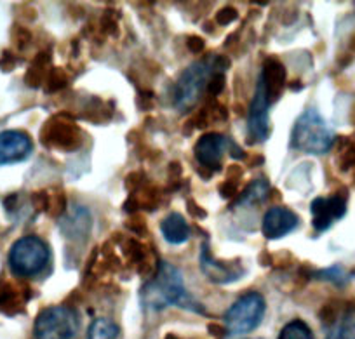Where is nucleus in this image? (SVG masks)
<instances>
[{
    "label": "nucleus",
    "instance_id": "28",
    "mask_svg": "<svg viewBox=\"0 0 355 339\" xmlns=\"http://www.w3.org/2000/svg\"><path fill=\"white\" fill-rule=\"evenodd\" d=\"M218 190H220L221 197H225V198H232V197H234L235 193H237V181L225 180L223 183L220 184V188H218Z\"/></svg>",
    "mask_w": 355,
    "mask_h": 339
},
{
    "label": "nucleus",
    "instance_id": "6",
    "mask_svg": "<svg viewBox=\"0 0 355 339\" xmlns=\"http://www.w3.org/2000/svg\"><path fill=\"white\" fill-rule=\"evenodd\" d=\"M265 315V297L256 290L239 297L225 313V327L230 334H245L254 331Z\"/></svg>",
    "mask_w": 355,
    "mask_h": 339
},
{
    "label": "nucleus",
    "instance_id": "33",
    "mask_svg": "<svg viewBox=\"0 0 355 339\" xmlns=\"http://www.w3.org/2000/svg\"><path fill=\"white\" fill-rule=\"evenodd\" d=\"M166 339H180V338H178V336H174V334H167Z\"/></svg>",
    "mask_w": 355,
    "mask_h": 339
},
{
    "label": "nucleus",
    "instance_id": "2",
    "mask_svg": "<svg viewBox=\"0 0 355 339\" xmlns=\"http://www.w3.org/2000/svg\"><path fill=\"white\" fill-rule=\"evenodd\" d=\"M230 61L225 56H209L207 60L190 64L176 82L174 87V106L180 112H187L197 103V99L206 91L209 77L220 68H227Z\"/></svg>",
    "mask_w": 355,
    "mask_h": 339
},
{
    "label": "nucleus",
    "instance_id": "17",
    "mask_svg": "<svg viewBox=\"0 0 355 339\" xmlns=\"http://www.w3.org/2000/svg\"><path fill=\"white\" fill-rule=\"evenodd\" d=\"M160 232L169 244H183L190 238L189 223L178 212H171L169 216H166V219L160 223Z\"/></svg>",
    "mask_w": 355,
    "mask_h": 339
},
{
    "label": "nucleus",
    "instance_id": "13",
    "mask_svg": "<svg viewBox=\"0 0 355 339\" xmlns=\"http://www.w3.org/2000/svg\"><path fill=\"white\" fill-rule=\"evenodd\" d=\"M227 145H230L223 134H204L202 138L197 141L196 145V159L202 167L209 169L211 173L221 169V159H223V152L227 150Z\"/></svg>",
    "mask_w": 355,
    "mask_h": 339
},
{
    "label": "nucleus",
    "instance_id": "10",
    "mask_svg": "<svg viewBox=\"0 0 355 339\" xmlns=\"http://www.w3.org/2000/svg\"><path fill=\"white\" fill-rule=\"evenodd\" d=\"M200 270L214 284H230L245 273L241 261H218L213 258L206 244L200 249Z\"/></svg>",
    "mask_w": 355,
    "mask_h": 339
},
{
    "label": "nucleus",
    "instance_id": "20",
    "mask_svg": "<svg viewBox=\"0 0 355 339\" xmlns=\"http://www.w3.org/2000/svg\"><path fill=\"white\" fill-rule=\"evenodd\" d=\"M279 339H313L312 331L303 320H293L279 334Z\"/></svg>",
    "mask_w": 355,
    "mask_h": 339
},
{
    "label": "nucleus",
    "instance_id": "26",
    "mask_svg": "<svg viewBox=\"0 0 355 339\" xmlns=\"http://www.w3.org/2000/svg\"><path fill=\"white\" fill-rule=\"evenodd\" d=\"M125 226H128V228L132 232V234L143 235L146 232L145 219H143L141 216H131V218H129L128 221H125Z\"/></svg>",
    "mask_w": 355,
    "mask_h": 339
},
{
    "label": "nucleus",
    "instance_id": "9",
    "mask_svg": "<svg viewBox=\"0 0 355 339\" xmlns=\"http://www.w3.org/2000/svg\"><path fill=\"white\" fill-rule=\"evenodd\" d=\"M313 218V228L317 232H326L336 219L343 218L347 212V193H334L331 197H319L310 205Z\"/></svg>",
    "mask_w": 355,
    "mask_h": 339
},
{
    "label": "nucleus",
    "instance_id": "21",
    "mask_svg": "<svg viewBox=\"0 0 355 339\" xmlns=\"http://www.w3.org/2000/svg\"><path fill=\"white\" fill-rule=\"evenodd\" d=\"M49 198H47V214L54 218H61L67 212V195L61 190H47Z\"/></svg>",
    "mask_w": 355,
    "mask_h": 339
},
{
    "label": "nucleus",
    "instance_id": "32",
    "mask_svg": "<svg viewBox=\"0 0 355 339\" xmlns=\"http://www.w3.org/2000/svg\"><path fill=\"white\" fill-rule=\"evenodd\" d=\"M209 331H211V334L216 336V338H220V336H223L225 329L220 327V325H216V324H211L209 325Z\"/></svg>",
    "mask_w": 355,
    "mask_h": 339
},
{
    "label": "nucleus",
    "instance_id": "19",
    "mask_svg": "<svg viewBox=\"0 0 355 339\" xmlns=\"http://www.w3.org/2000/svg\"><path fill=\"white\" fill-rule=\"evenodd\" d=\"M119 325L110 318H96L89 325L87 339H117Z\"/></svg>",
    "mask_w": 355,
    "mask_h": 339
},
{
    "label": "nucleus",
    "instance_id": "7",
    "mask_svg": "<svg viewBox=\"0 0 355 339\" xmlns=\"http://www.w3.org/2000/svg\"><path fill=\"white\" fill-rule=\"evenodd\" d=\"M47 148L60 152H73L82 145V131L67 115H54L46 122L40 134Z\"/></svg>",
    "mask_w": 355,
    "mask_h": 339
},
{
    "label": "nucleus",
    "instance_id": "8",
    "mask_svg": "<svg viewBox=\"0 0 355 339\" xmlns=\"http://www.w3.org/2000/svg\"><path fill=\"white\" fill-rule=\"evenodd\" d=\"M270 105L272 103L266 98L265 89L258 82L254 98H252L251 106H249L248 129L249 136H251V143H263L270 134V117H268Z\"/></svg>",
    "mask_w": 355,
    "mask_h": 339
},
{
    "label": "nucleus",
    "instance_id": "14",
    "mask_svg": "<svg viewBox=\"0 0 355 339\" xmlns=\"http://www.w3.org/2000/svg\"><path fill=\"white\" fill-rule=\"evenodd\" d=\"M258 82L261 84V87L265 89L268 101L274 103L281 98L286 84H288V75H286V68L279 58H266L265 63H263Z\"/></svg>",
    "mask_w": 355,
    "mask_h": 339
},
{
    "label": "nucleus",
    "instance_id": "16",
    "mask_svg": "<svg viewBox=\"0 0 355 339\" xmlns=\"http://www.w3.org/2000/svg\"><path fill=\"white\" fill-rule=\"evenodd\" d=\"M30 299V287L18 286L15 282H4L0 286V311L6 315H16L25 310Z\"/></svg>",
    "mask_w": 355,
    "mask_h": 339
},
{
    "label": "nucleus",
    "instance_id": "29",
    "mask_svg": "<svg viewBox=\"0 0 355 339\" xmlns=\"http://www.w3.org/2000/svg\"><path fill=\"white\" fill-rule=\"evenodd\" d=\"M187 47H189L192 53H202L204 49H206V42H204V39H200V37L193 35V37H189V40H187Z\"/></svg>",
    "mask_w": 355,
    "mask_h": 339
},
{
    "label": "nucleus",
    "instance_id": "5",
    "mask_svg": "<svg viewBox=\"0 0 355 339\" xmlns=\"http://www.w3.org/2000/svg\"><path fill=\"white\" fill-rule=\"evenodd\" d=\"M80 327L78 313L71 306H49L39 313L33 325L37 339H73Z\"/></svg>",
    "mask_w": 355,
    "mask_h": 339
},
{
    "label": "nucleus",
    "instance_id": "22",
    "mask_svg": "<svg viewBox=\"0 0 355 339\" xmlns=\"http://www.w3.org/2000/svg\"><path fill=\"white\" fill-rule=\"evenodd\" d=\"M47 85V92H54V91H61L63 87H67L68 84V77L67 73H64L61 68H53V70L47 73V78H46Z\"/></svg>",
    "mask_w": 355,
    "mask_h": 339
},
{
    "label": "nucleus",
    "instance_id": "15",
    "mask_svg": "<svg viewBox=\"0 0 355 339\" xmlns=\"http://www.w3.org/2000/svg\"><path fill=\"white\" fill-rule=\"evenodd\" d=\"M60 228L63 235L71 241H85L93 228L91 212L82 205L71 207L63 219H60Z\"/></svg>",
    "mask_w": 355,
    "mask_h": 339
},
{
    "label": "nucleus",
    "instance_id": "27",
    "mask_svg": "<svg viewBox=\"0 0 355 339\" xmlns=\"http://www.w3.org/2000/svg\"><path fill=\"white\" fill-rule=\"evenodd\" d=\"M355 164V146H348V148L343 150L340 157V167L343 171L350 169L352 166Z\"/></svg>",
    "mask_w": 355,
    "mask_h": 339
},
{
    "label": "nucleus",
    "instance_id": "18",
    "mask_svg": "<svg viewBox=\"0 0 355 339\" xmlns=\"http://www.w3.org/2000/svg\"><path fill=\"white\" fill-rule=\"evenodd\" d=\"M268 193H270V184H268V181L266 180L259 177V180L251 181V183L248 184V188H245V190L242 191L241 197H239L237 204L239 205L258 204V202L266 200Z\"/></svg>",
    "mask_w": 355,
    "mask_h": 339
},
{
    "label": "nucleus",
    "instance_id": "11",
    "mask_svg": "<svg viewBox=\"0 0 355 339\" xmlns=\"http://www.w3.org/2000/svg\"><path fill=\"white\" fill-rule=\"evenodd\" d=\"M33 143L23 131L0 132V166L23 162L30 157Z\"/></svg>",
    "mask_w": 355,
    "mask_h": 339
},
{
    "label": "nucleus",
    "instance_id": "31",
    "mask_svg": "<svg viewBox=\"0 0 355 339\" xmlns=\"http://www.w3.org/2000/svg\"><path fill=\"white\" fill-rule=\"evenodd\" d=\"M189 212L190 214L197 216V218H206L207 216V212L204 211V209H200L193 200H189Z\"/></svg>",
    "mask_w": 355,
    "mask_h": 339
},
{
    "label": "nucleus",
    "instance_id": "23",
    "mask_svg": "<svg viewBox=\"0 0 355 339\" xmlns=\"http://www.w3.org/2000/svg\"><path fill=\"white\" fill-rule=\"evenodd\" d=\"M225 89V73L223 71H216L209 77V82H207V94L218 96Z\"/></svg>",
    "mask_w": 355,
    "mask_h": 339
},
{
    "label": "nucleus",
    "instance_id": "12",
    "mask_svg": "<svg viewBox=\"0 0 355 339\" xmlns=\"http://www.w3.org/2000/svg\"><path fill=\"white\" fill-rule=\"evenodd\" d=\"M298 216L288 207H281V205H275V207L268 209L266 214L263 216L261 230L268 241H277L282 238L284 235L291 234L298 226Z\"/></svg>",
    "mask_w": 355,
    "mask_h": 339
},
{
    "label": "nucleus",
    "instance_id": "4",
    "mask_svg": "<svg viewBox=\"0 0 355 339\" xmlns=\"http://www.w3.org/2000/svg\"><path fill=\"white\" fill-rule=\"evenodd\" d=\"M51 252L46 242L35 235H26L16 241L9 251V268L19 279L35 277L46 270Z\"/></svg>",
    "mask_w": 355,
    "mask_h": 339
},
{
    "label": "nucleus",
    "instance_id": "30",
    "mask_svg": "<svg viewBox=\"0 0 355 339\" xmlns=\"http://www.w3.org/2000/svg\"><path fill=\"white\" fill-rule=\"evenodd\" d=\"M242 173H244V171H242V167H241V166H237V164H234V166H232L230 169H228L227 180H232V181H239V180H241Z\"/></svg>",
    "mask_w": 355,
    "mask_h": 339
},
{
    "label": "nucleus",
    "instance_id": "3",
    "mask_svg": "<svg viewBox=\"0 0 355 339\" xmlns=\"http://www.w3.org/2000/svg\"><path fill=\"white\" fill-rule=\"evenodd\" d=\"M334 134L315 108H309L296 121L291 132V148L298 152L322 155L329 152Z\"/></svg>",
    "mask_w": 355,
    "mask_h": 339
},
{
    "label": "nucleus",
    "instance_id": "1",
    "mask_svg": "<svg viewBox=\"0 0 355 339\" xmlns=\"http://www.w3.org/2000/svg\"><path fill=\"white\" fill-rule=\"evenodd\" d=\"M141 303L146 310H162L166 306H182L202 313L199 303L185 290L182 272L167 261H160L155 275L141 289Z\"/></svg>",
    "mask_w": 355,
    "mask_h": 339
},
{
    "label": "nucleus",
    "instance_id": "25",
    "mask_svg": "<svg viewBox=\"0 0 355 339\" xmlns=\"http://www.w3.org/2000/svg\"><path fill=\"white\" fill-rule=\"evenodd\" d=\"M237 9L235 8H230V6H228V8H223L221 9L220 12H218L216 15V23L218 25H228V23H232L234 21V19H237Z\"/></svg>",
    "mask_w": 355,
    "mask_h": 339
},
{
    "label": "nucleus",
    "instance_id": "24",
    "mask_svg": "<svg viewBox=\"0 0 355 339\" xmlns=\"http://www.w3.org/2000/svg\"><path fill=\"white\" fill-rule=\"evenodd\" d=\"M146 183H148V181H146L145 174L143 173H131L128 177H125V188H128L131 193L138 191L139 188L145 186Z\"/></svg>",
    "mask_w": 355,
    "mask_h": 339
}]
</instances>
